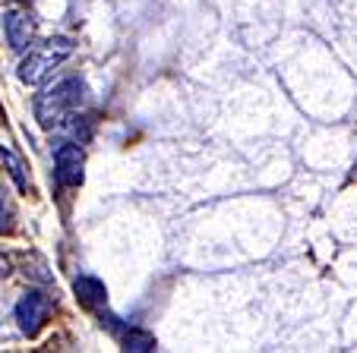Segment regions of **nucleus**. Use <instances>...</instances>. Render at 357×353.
<instances>
[{
    "instance_id": "obj_12",
    "label": "nucleus",
    "mask_w": 357,
    "mask_h": 353,
    "mask_svg": "<svg viewBox=\"0 0 357 353\" xmlns=\"http://www.w3.org/2000/svg\"><path fill=\"white\" fill-rule=\"evenodd\" d=\"M10 268H13V265H10V259H7V256H0V278H7Z\"/></svg>"
},
{
    "instance_id": "obj_6",
    "label": "nucleus",
    "mask_w": 357,
    "mask_h": 353,
    "mask_svg": "<svg viewBox=\"0 0 357 353\" xmlns=\"http://www.w3.org/2000/svg\"><path fill=\"white\" fill-rule=\"evenodd\" d=\"M73 293H76V300H79L86 309H101L105 303H108V287L101 284L95 274H76L73 278Z\"/></svg>"
},
{
    "instance_id": "obj_5",
    "label": "nucleus",
    "mask_w": 357,
    "mask_h": 353,
    "mask_svg": "<svg viewBox=\"0 0 357 353\" xmlns=\"http://www.w3.org/2000/svg\"><path fill=\"white\" fill-rule=\"evenodd\" d=\"M3 32H7V41L13 51H26L29 41H32L35 26L26 10H7V16H3Z\"/></svg>"
},
{
    "instance_id": "obj_2",
    "label": "nucleus",
    "mask_w": 357,
    "mask_h": 353,
    "mask_svg": "<svg viewBox=\"0 0 357 353\" xmlns=\"http://www.w3.org/2000/svg\"><path fill=\"white\" fill-rule=\"evenodd\" d=\"M70 54H73V41L70 38H47L45 45H38L35 51H29L26 57H22L16 76H20V82H26V86H41L47 76L67 61Z\"/></svg>"
},
{
    "instance_id": "obj_4",
    "label": "nucleus",
    "mask_w": 357,
    "mask_h": 353,
    "mask_svg": "<svg viewBox=\"0 0 357 353\" xmlns=\"http://www.w3.org/2000/svg\"><path fill=\"white\" fill-rule=\"evenodd\" d=\"M82 167H86V158H82V146L79 142H61L54 152V177L61 187H79L82 183Z\"/></svg>"
},
{
    "instance_id": "obj_3",
    "label": "nucleus",
    "mask_w": 357,
    "mask_h": 353,
    "mask_svg": "<svg viewBox=\"0 0 357 353\" xmlns=\"http://www.w3.org/2000/svg\"><path fill=\"white\" fill-rule=\"evenodd\" d=\"M47 315H51V300H47L41 290H29L26 297L16 303V322H20L22 334H29V338L41 331Z\"/></svg>"
},
{
    "instance_id": "obj_7",
    "label": "nucleus",
    "mask_w": 357,
    "mask_h": 353,
    "mask_svg": "<svg viewBox=\"0 0 357 353\" xmlns=\"http://www.w3.org/2000/svg\"><path fill=\"white\" fill-rule=\"evenodd\" d=\"M0 164H3V171L10 173V180L16 183V189H22V193H26V189H29V173H26V161H22L20 155L13 152V148L0 146Z\"/></svg>"
},
{
    "instance_id": "obj_11",
    "label": "nucleus",
    "mask_w": 357,
    "mask_h": 353,
    "mask_svg": "<svg viewBox=\"0 0 357 353\" xmlns=\"http://www.w3.org/2000/svg\"><path fill=\"white\" fill-rule=\"evenodd\" d=\"M7 218H10V205H7V193L0 189V227H7Z\"/></svg>"
},
{
    "instance_id": "obj_10",
    "label": "nucleus",
    "mask_w": 357,
    "mask_h": 353,
    "mask_svg": "<svg viewBox=\"0 0 357 353\" xmlns=\"http://www.w3.org/2000/svg\"><path fill=\"white\" fill-rule=\"evenodd\" d=\"M26 278L38 281V284H51V272H47L41 256H32V265H29V259H26Z\"/></svg>"
},
{
    "instance_id": "obj_1",
    "label": "nucleus",
    "mask_w": 357,
    "mask_h": 353,
    "mask_svg": "<svg viewBox=\"0 0 357 353\" xmlns=\"http://www.w3.org/2000/svg\"><path fill=\"white\" fill-rule=\"evenodd\" d=\"M82 101H86V86L79 79H61L57 86L35 95V120H38L41 130H54L73 111H79Z\"/></svg>"
},
{
    "instance_id": "obj_8",
    "label": "nucleus",
    "mask_w": 357,
    "mask_h": 353,
    "mask_svg": "<svg viewBox=\"0 0 357 353\" xmlns=\"http://www.w3.org/2000/svg\"><path fill=\"white\" fill-rule=\"evenodd\" d=\"M121 344H123V350H130V353H152L155 350V334H149L146 328H127V331L121 334Z\"/></svg>"
},
{
    "instance_id": "obj_9",
    "label": "nucleus",
    "mask_w": 357,
    "mask_h": 353,
    "mask_svg": "<svg viewBox=\"0 0 357 353\" xmlns=\"http://www.w3.org/2000/svg\"><path fill=\"white\" fill-rule=\"evenodd\" d=\"M54 130H63V133L70 136V142H86L89 136H92V123H89V117H82V113H76V111Z\"/></svg>"
}]
</instances>
